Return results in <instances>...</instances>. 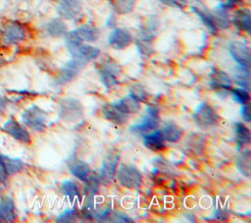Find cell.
I'll use <instances>...</instances> for the list:
<instances>
[{"instance_id": "obj_1", "label": "cell", "mask_w": 251, "mask_h": 223, "mask_svg": "<svg viewBox=\"0 0 251 223\" xmlns=\"http://www.w3.org/2000/svg\"><path fill=\"white\" fill-rule=\"evenodd\" d=\"M118 182L126 189H138L142 184V175L133 165L122 164L116 171Z\"/></svg>"}, {"instance_id": "obj_2", "label": "cell", "mask_w": 251, "mask_h": 223, "mask_svg": "<svg viewBox=\"0 0 251 223\" xmlns=\"http://www.w3.org/2000/svg\"><path fill=\"white\" fill-rule=\"evenodd\" d=\"M47 120V113L36 105L26 108L22 114V121L24 124L36 132L44 131Z\"/></svg>"}, {"instance_id": "obj_3", "label": "cell", "mask_w": 251, "mask_h": 223, "mask_svg": "<svg viewBox=\"0 0 251 223\" xmlns=\"http://www.w3.org/2000/svg\"><path fill=\"white\" fill-rule=\"evenodd\" d=\"M194 122L202 129H208L216 126L220 121V116L215 109L206 102L198 105L193 113Z\"/></svg>"}, {"instance_id": "obj_4", "label": "cell", "mask_w": 251, "mask_h": 223, "mask_svg": "<svg viewBox=\"0 0 251 223\" xmlns=\"http://www.w3.org/2000/svg\"><path fill=\"white\" fill-rule=\"evenodd\" d=\"M160 122L159 117V110L157 107L153 105H149L146 110V114L143 118V120L139 124H135L132 127H130V132L133 134L144 136L154 130L158 127Z\"/></svg>"}, {"instance_id": "obj_5", "label": "cell", "mask_w": 251, "mask_h": 223, "mask_svg": "<svg viewBox=\"0 0 251 223\" xmlns=\"http://www.w3.org/2000/svg\"><path fill=\"white\" fill-rule=\"evenodd\" d=\"M83 115V107L79 100L67 98L61 101L59 116L67 122H75L79 120Z\"/></svg>"}, {"instance_id": "obj_6", "label": "cell", "mask_w": 251, "mask_h": 223, "mask_svg": "<svg viewBox=\"0 0 251 223\" xmlns=\"http://www.w3.org/2000/svg\"><path fill=\"white\" fill-rule=\"evenodd\" d=\"M26 37V30L18 22H11L4 26L2 40L5 45H15L24 41Z\"/></svg>"}, {"instance_id": "obj_7", "label": "cell", "mask_w": 251, "mask_h": 223, "mask_svg": "<svg viewBox=\"0 0 251 223\" xmlns=\"http://www.w3.org/2000/svg\"><path fill=\"white\" fill-rule=\"evenodd\" d=\"M229 54L238 66L249 68L251 64V55L249 47L240 41H232L228 46Z\"/></svg>"}, {"instance_id": "obj_8", "label": "cell", "mask_w": 251, "mask_h": 223, "mask_svg": "<svg viewBox=\"0 0 251 223\" xmlns=\"http://www.w3.org/2000/svg\"><path fill=\"white\" fill-rule=\"evenodd\" d=\"M86 64L87 63L82 62L78 59L72 58V60H70L60 71L57 78V83L60 84L69 83L78 75V73L86 66Z\"/></svg>"}, {"instance_id": "obj_9", "label": "cell", "mask_w": 251, "mask_h": 223, "mask_svg": "<svg viewBox=\"0 0 251 223\" xmlns=\"http://www.w3.org/2000/svg\"><path fill=\"white\" fill-rule=\"evenodd\" d=\"M1 130L21 142H25V143L30 142V136L27 130L15 119H10L6 121L2 125Z\"/></svg>"}, {"instance_id": "obj_10", "label": "cell", "mask_w": 251, "mask_h": 223, "mask_svg": "<svg viewBox=\"0 0 251 223\" xmlns=\"http://www.w3.org/2000/svg\"><path fill=\"white\" fill-rule=\"evenodd\" d=\"M119 159V154L112 152L105 157L100 173V180L103 183L108 184L114 180V177L116 176Z\"/></svg>"}, {"instance_id": "obj_11", "label": "cell", "mask_w": 251, "mask_h": 223, "mask_svg": "<svg viewBox=\"0 0 251 223\" xmlns=\"http://www.w3.org/2000/svg\"><path fill=\"white\" fill-rule=\"evenodd\" d=\"M108 42L114 49L122 50L126 48L132 42V36L127 29L118 28L110 33Z\"/></svg>"}, {"instance_id": "obj_12", "label": "cell", "mask_w": 251, "mask_h": 223, "mask_svg": "<svg viewBox=\"0 0 251 223\" xmlns=\"http://www.w3.org/2000/svg\"><path fill=\"white\" fill-rule=\"evenodd\" d=\"M69 50L72 54V58L78 59L85 63H88L89 61L96 59L100 54V50L97 47L83 43L75 47L69 48Z\"/></svg>"}, {"instance_id": "obj_13", "label": "cell", "mask_w": 251, "mask_h": 223, "mask_svg": "<svg viewBox=\"0 0 251 223\" xmlns=\"http://www.w3.org/2000/svg\"><path fill=\"white\" fill-rule=\"evenodd\" d=\"M81 11L80 0H59L57 5L58 14L68 20L75 19Z\"/></svg>"}, {"instance_id": "obj_14", "label": "cell", "mask_w": 251, "mask_h": 223, "mask_svg": "<svg viewBox=\"0 0 251 223\" xmlns=\"http://www.w3.org/2000/svg\"><path fill=\"white\" fill-rule=\"evenodd\" d=\"M210 85L218 92H228L231 89V81L225 72L214 69L210 75Z\"/></svg>"}, {"instance_id": "obj_15", "label": "cell", "mask_w": 251, "mask_h": 223, "mask_svg": "<svg viewBox=\"0 0 251 223\" xmlns=\"http://www.w3.org/2000/svg\"><path fill=\"white\" fill-rule=\"evenodd\" d=\"M101 80L107 87H111L118 83V78L122 73L121 67L114 62H107L101 68Z\"/></svg>"}, {"instance_id": "obj_16", "label": "cell", "mask_w": 251, "mask_h": 223, "mask_svg": "<svg viewBox=\"0 0 251 223\" xmlns=\"http://www.w3.org/2000/svg\"><path fill=\"white\" fill-rule=\"evenodd\" d=\"M104 118L115 125H124L127 122V115L122 112L115 103H107L101 109Z\"/></svg>"}, {"instance_id": "obj_17", "label": "cell", "mask_w": 251, "mask_h": 223, "mask_svg": "<svg viewBox=\"0 0 251 223\" xmlns=\"http://www.w3.org/2000/svg\"><path fill=\"white\" fill-rule=\"evenodd\" d=\"M67 165L71 173L80 181L85 182L88 176L90 175L89 165L80 159L72 158L69 161H67Z\"/></svg>"}, {"instance_id": "obj_18", "label": "cell", "mask_w": 251, "mask_h": 223, "mask_svg": "<svg viewBox=\"0 0 251 223\" xmlns=\"http://www.w3.org/2000/svg\"><path fill=\"white\" fill-rule=\"evenodd\" d=\"M16 207L12 197L6 195L0 199V222H12L16 219Z\"/></svg>"}, {"instance_id": "obj_19", "label": "cell", "mask_w": 251, "mask_h": 223, "mask_svg": "<svg viewBox=\"0 0 251 223\" xmlns=\"http://www.w3.org/2000/svg\"><path fill=\"white\" fill-rule=\"evenodd\" d=\"M143 144L150 150L159 151L165 148V139L160 130H154L151 133L144 135Z\"/></svg>"}, {"instance_id": "obj_20", "label": "cell", "mask_w": 251, "mask_h": 223, "mask_svg": "<svg viewBox=\"0 0 251 223\" xmlns=\"http://www.w3.org/2000/svg\"><path fill=\"white\" fill-rule=\"evenodd\" d=\"M115 105L125 114H136L140 110V103L130 94L121 98Z\"/></svg>"}, {"instance_id": "obj_21", "label": "cell", "mask_w": 251, "mask_h": 223, "mask_svg": "<svg viewBox=\"0 0 251 223\" xmlns=\"http://www.w3.org/2000/svg\"><path fill=\"white\" fill-rule=\"evenodd\" d=\"M232 23L236 26L239 29L250 32L251 28V14L250 11L246 8L240 9L236 11L234 17L232 19Z\"/></svg>"}, {"instance_id": "obj_22", "label": "cell", "mask_w": 251, "mask_h": 223, "mask_svg": "<svg viewBox=\"0 0 251 223\" xmlns=\"http://www.w3.org/2000/svg\"><path fill=\"white\" fill-rule=\"evenodd\" d=\"M165 140L176 142L177 141L182 134V130L174 122H168L166 123L163 128L160 130Z\"/></svg>"}, {"instance_id": "obj_23", "label": "cell", "mask_w": 251, "mask_h": 223, "mask_svg": "<svg viewBox=\"0 0 251 223\" xmlns=\"http://www.w3.org/2000/svg\"><path fill=\"white\" fill-rule=\"evenodd\" d=\"M45 30L52 37H60L67 33V26L61 19H53L47 23Z\"/></svg>"}, {"instance_id": "obj_24", "label": "cell", "mask_w": 251, "mask_h": 223, "mask_svg": "<svg viewBox=\"0 0 251 223\" xmlns=\"http://www.w3.org/2000/svg\"><path fill=\"white\" fill-rule=\"evenodd\" d=\"M75 30L79 35V37L81 38V40L87 41V42H93L97 40L100 34L99 29L96 27L91 25H82L79 28H77Z\"/></svg>"}, {"instance_id": "obj_25", "label": "cell", "mask_w": 251, "mask_h": 223, "mask_svg": "<svg viewBox=\"0 0 251 223\" xmlns=\"http://www.w3.org/2000/svg\"><path fill=\"white\" fill-rule=\"evenodd\" d=\"M250 139V130L243 123H237L235 125V141L237 146L240 148L249 144Z\"/></svg>"}, {"instance_id": "obj_26", "label": "cell", "mask_w": 251, "mask_h": 223, "mask_svg": "<svg viewBox=\"0 0 251 223\" xmlns=\"http://www.w3.org/2000/svg\"><path fill=\"white\" fill-rule=\"evenodd\" d=\"M236 166L241 174H243L246 177H250L251 173V156H250V150L245 149L243 150L236 160Z\"/></svg>"}, {"instance_id": "obj_27", "label": "cell", "mask_w": 251, "mask_h": 223, "mask_svg": "<svg viewBox=\"0 0 251 223\" xmlns=\"http://www.w3.org/2000/svg\"><path fill=\"white\" fill-rule=\"evenodd\" d=\"M192 10L195 14H197V16L200 18V20L202 21V23L210 29L211 32L213 33H217L218 31V28L215 24V21H214V17L213 15L208 12L207 10H201L197 7H192Z\"/></svg>"}, {"instance_id": "obj_28", "label": "cell", "mask_w": 251, "mask_h": 223, "mask_svg": "<svg viewBox=\"0 0 251 223\" xmlns=\"http://www.w3.org/2000/svg\"><path fill=\"white\" fill-rule=\"evenodd\" d=\"M3 165L8 175L17 174L24 168V162L20 158H13L7 155H3Z\"/></svg>"}, {"instance_id": "obj_29", "label": "cell", "mask_w": 251, "mask_h": 223, "mask_svg": "<svg viewBox=\"0 0 251 223\" xmlns=\"http://www.w3.org/2000/svg\"><path fill=\"white\" fill-rule=\"evenodd\" d=\"M61 190H62L63 194L70 200H74V199L77 198L80 195L79 187L77 186V184L75 182H74L72 180H65L61 185Z\"/></svg>"}, {"instance_id": "obj_30", "label": "cell", "mask_w": 251, "mask_h": 223, "mask_svg": "<svg viewBox=\"0 0 251 223\" xmlns=\"http://www.w3.org/2000/svg\"><path fill=\"white\" fill-rule=\"evenodd\" d=\"M213 17H214V21H215V24L218 28H220L225 29V28H228L230 21H229L226 9H225L219 5L215 9V13H214Z\"/></svg>"}, {"instance_id": "obj_31", "label": "cell", "mask_w": 251, "mask_h": 223, "mask_svg": "<svg viewBox=\"0 0 251 223\" xmlns=\"http://www.w3.org/2000/svg\"><path fill=\"white\" fill-rule=\"evenodd\" d=\"M135 0H116L114 3L115 10L118 14H127L134 8Z\"/></svg>"}, {"instance_id": "obj_32", "label": "cell", "mask_w": 251, "mask_h": 223, "mask_svg": "<svg viewBox=\"0 0 251 223\" xmlns=\"http://www.w3.org/2000/svg\"><path fill=\"white\" fill-rule=\"evenodd\" d=\"M131 96H133L136 100H138L139 102H143L146 101L147 99V91L145 90V88L139 84H134L129 87V93Z\"/></svg>"}, {"instance_id": "obj_33", "label": "cell", "mask_w": 251, "mask_h": 223, "mask_svg": "<svg viewBox=\"0 0 251 223\" xmlns=\"http://www.w3.org/2000/svg\"><path fill=\"white\" fill-rule=\"evenodd\" d=\"M231 93H232L234 100L242 105L248 103L250 100V95H249L248 90L243 87L233 88V89H231Z\"/></svg>"}, {"instance_id": "obj_34", "label": "cell", "mask_w": 251, "mask_h": 223, "mask_svg": "<svg viewBox=\"0 0 251 223\" xmlns=\"http://www.w3.org/2000/svg\"><path fill=\"white\" fill-rule=\"evenodd\" d=\"M100 179L95 176V175H89L88 178L86 179V186H85V192L89 193L90 194V196L94 195L97 191H98V188H99V181Z\"/></svg>"}, {"instance_id": "obj_35", "label": "cell", "mask_w": 251, "mask_h": 223, "mask_svg": "<svg viewBox=\"0 0 251 223\" xmlns=\"http://www.w3.org/2000/svg\"><path fill=\"white\" fill-rule=\"evenodd\" d=\"M77 218V211L75 209H67L57 217V222H75Z\"/></svg>"}, {"instance_id": "obj_36", "label": "cell", "mask_w": 251, "mask_h": 223, "mask_svg": "<svg viewBox=\"0 0 251 223\" xmlns=\"http://www.w3.org/2000/svg\"><path fill=\"white\" fill-rule=\"evenodd\" d=\"M137 44V48L140 51V53L144 54V55H150L153 52L152 49V44H151V40L148 39H144V38H139L136 42Z\"/></svg>"}, {"instance_id": "obj_37", "label": "cell", "mask_w": 251, "mask_h": 223, "mask_svg": "<svg viewBox=\"0 0 251 223\" xmlns=\"http://www.w3.org/2000/svg\"><path fill=\"white\" fill-rule=\"evenodd\" d=\"M109 220L112 222H132V220L126 214L116 211L112 215H109Z\"/></svg>"}, {"instance_id": "obj_38", "label": "cell", "mask_w": 251, "mask_h": 223, "mask_svg": "<svg viewBox=\"0 0 251 223\" xmlns=\"http://www.w3.org/2000/svg\"><path fill=\"white\" fill-rule=\"evenodd\" d=\"M240 3H241V0H220L219 5L226 10H229V9H233L235 6H237Z\"/></svg>"}, {"instance_id": "obj_39", "label": "cell", "mask_w": 251, "mask_h": 223, "mask_svg": "<svg viewBox=\"0 0 251 223\" xmlns=\"http://www.w3.org/2000/svg\"><path fill=\"white\" fill-rule=\"evenodd\" d=\"M241 116L245 122L251 121V112H250V104L249 103L243 104V106L241 108Z\"/></svg>"}, {"instance_id": "obj_40", "label": "cell", "mask_w": 251, "mask_h": 223, "mask_svg": "<svg viewBox=\"0 0 251 223\" xmlns=\"http://www.w3.org/2000/svg\"><path fill=\"white\" fill-rule=\"evenodd\" d=\"M163 4H166L168 6H174V7H183L185 5L186 0H160Z\"/></svg>"}, {"instance_id": "obj_41", "label": "cell", "mask_w": 251, "mask_h": 223, "mask_svg": "<svg viewBox=\"0 0 251 223\" xmlns=\"http://www.w3.org/2000/svg\"><path fill=\"white\" fill-rule=\"evenodd\" d=\"M7 177H8V173H7L6 169H5V167L0 164V182L1 183L5 182Z\"/></svg>"}, {"instance_id": "obj_42", "label": "cell", "mask_w": 251, "mask_h": 223, "mask_svg": "<svg viewBox=\"0 0 251 223\" xmlns=\"http://www.w3.org/2000/svg\"><path fill=\"white\" fill-rule=\"evenodd\" d=\"M5 104H6V101L4 99V97H2L0 95V110H2L3 108H5Z\"/></svg>"}, {"instance_id": "obj_43", "label": "cell", "mask_w": 251, "mask_h": 223, "mask_svg": "<svg viewBox=\"0 0 251 223\" xmlns=\"http://www.w3.org/2000/svg\"><path fill=\"white\" fill-rule=\"evenodd\" d=\"M0 164L3 165V155L0 153ZM4 166V165H3Z\"/></svg>"}]
</instances>
